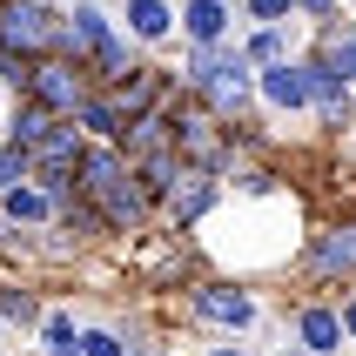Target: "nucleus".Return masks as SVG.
Segmentation results:
<instances>
[{"instance_id":"obj_1","label":"nucleus","mask_w":356,"mask_h":356,"mask_svg":"<svg viewBox=\"0 0 356 356\" xmlns=\"http://www.w3.org/2000/svg\"><path fill=\"white\" fill-rule=\"evenodd\" d=\"M181 88L222 121H242L256 115V67L242 60L236 40H209V47H188L181 60Z\"/></svg>"},{"instance_id":"obj_2","label":"nucleus","mask_w":356,"mask_h":356,"mask_svg":"<svg viewBox=\"0 0 356 356\" xmlns=\"http://www.w3.org/2000/svg\"><path fill=\"white\" fill-rule=\"evenodd\" d=\"M181 302H188V323L222 330V337H256L262 323H269L262 289H249V282H236V276H195L181 289Z\"/></svg>"},{"instance_id":"obj_3","label":"nucleus","mask_w":356,"mask_h":356,"mask_svg":"<svg viewBox=\"0 0 356 356\" xmlns=\"http://www.w3.org/2000/svg\"><path fill=\"white\" fill-rule=\"evenodd\" d=\"M296 276L309 289H350L356 282V216L330 222V229H309V242L296 256Z\"/></svg>"},{"instance_id":"obj_4","label":"nucleus","mask_w":356,"mask_h":356,"mask_svg":"<svg viewBox=\"0 0 356 356\" xmlns=\"http://www.w3.org/2000/svg\"><path fill=\"white\" fill-rule=\"evenodd\" d=\"M54 34H60V7H47V0H0V54L40 60V54H54Z\"/></svg>"},{"instance_id":"obj_5","label":"nucleus","mask_w":356,"mask_h":356,"mask_svg":"<svg viewBox=\"0 0 356 356\" xmlns=\"http://www.w3.org/2000/svg\"><path fill=\"white\" fill-rule=\"evenodd\" d=\"M95 95V67L88 60H67V54H40L27 67V101L54 108V115H74L81 101Z\"/></svg>"},{"instance_id":"obj_6","label":"nucleus","mask_w":356,"mask_h":356,"mask_svg":"<svg viewBox=\"0 0 356 356\" xmlns=\"http://www.w3.org/2000/svg\"><path fill=\"white\" fill-rule=\"evenodd\" d=\"M168 121H175V155L188 161V168H209V161L229 148V128H222V115H209V108H202L188 88L168 101Z\"/></svg>"},{"instance_id":"obj_7","label":"nucleus","mask_w":356,"mask_h":356,"mask_svg":"<svg viewBox=\"0 0 356 356\" xmlns=\"http://www.w3.org/2000/svg\"><path fill=\"white\" fill-rule=\"evenodd\" d=\"M222 195H229V181H216L209 168H181V181L161 195V222L188 236V229H202V222L222 209Z\"/></svg>"},{"instance_id":"obj_8","label":"nucleus","mask_w":356,"mask_h":356,"mask_svg":"<svg viewBox=\"0 0 356 356\" xmlns=\"http://www.w3.org/2000/svg\"><path fill=\"white\" fill-rule=\"evenodd\" d=\"M289 343H296L302 356H343L350 337H343L337 302H330V296H302L296 309H289Z\"/></svg>"},{"instance_id":"obj_9","label":"nucleus","mask_w":356,"mask_h":356,"mask_svg":"<svg viewBox=\"0 0 356 356\" xmlns=\"http://www.w3.org/2000/svg\"><path fill=\"white\" fill-rule=\"evenodd\" d=\"M256 108H276V115H309V108H316L302 54L296 60H276V67H262V74H256Z\"/></svg>"},{"instance_id":"obj_10","label":"nucleus","mask_w":356,"mask_h":356,"mask_svg":"<svg viewBox=\"0 0 356 356\" xmlns=\"http://www.w3.org/2000/svg\"><path fill=\"white\" fill-rule=\"evenodd\" d=\"M121 27H128V40H135L141 54H155L161 40L181 34V14L168 0H121Z\"/></svg>"},{"instance_id":"obj_11","label":"nucleus","mask_w":356,"mask_h":356,"mask_svg":"<svg viewBox=\"0 0 356 356\" xmlns=\"http://www.w3.org/2000/svg\"><path fill=\"white\" fill-rule=\"evenodd\" d=\"M309 60H323L337 81L356 88V14H350V7H343L337 20H323V34L309 40Z\"/></svg>"},{"instance_id":"obj_12","label":"nucleus","mask_w":356,"mask_h":356,"mask_svg":"<svg viewBox=\"0 0 356 356\" xmlns=\"http://www.w3.org/2000/svg\"><path fill=\"white\" fill-rule=\"evenodd\" d=\"M60 202L40 188V181H14V188H0V222H14V229H54Z\"/></svg>"},{"instance_id":"obj_13","label":"nucleus","mask_w":356,"mask_h":356,"mask_svg":"<svg viewBox=\"0 0 356 356\" xmlns=\"http://www.w3.org/2000/svg\"><path fill=\"white\" fill-rule=\"evenodd\" d=\"M181 40L188 47H209V40H229L236 27V0H181Z\"/></svg>"},{"instance_id":"obj_14","label":"nucleus","mask_w":356,"mask_h":356,"mask_svg":"<svg viewBox=\"0 0 356 356\" xmlns=\"http://www.w3.org/2000/svg\"><path fill=\"white\" fill-rule=\"evenodd\" d=\"M121 161H128V168H135V161H148V155H168V148H175V121H168V108H161V115H135L128 121V128H121Z\"/></svg>"},{"instance_id":"obj_15","label":"nucleus","mask_w":356,"mask_h":356,"mask_svg":"<svg viewBox=\"0 0 356 356\" xmlns=\"http://www.w3.org/2000/svg\"><path fill=\"white\" fill-rule=\"evenodd\" d=\"M60 121H67V115H54V108H40V101L20 95V101H14V115H7V141H20L27 155H40V148L60 135Z\"/></svg>"},{"instance_id":"obj_16","label":"nucleus","mask_w":356,"mask_h":356,"mask_svg":"<svg viewBox=\"0 0 356 356\" xmlns=\"http://www.w3.org/2000/svg\"><path fill=\"white\" fill-rule=\"evenodd\" d=\"M40 316H47V302H40L34 282L0 276V323H7V330H40Z\"/></svg>"},{"instance_id":"obj_17","label":"nucleus","mask_w":356,"mask_h":356,"mask_svg":"<svg viewBox=\"0 0 356 356\" xmlns=\"http://www.w3.org/2000/svg\"><path fill=\"white\" fill-rule=\"evenodd\" d=\"M242 47V60H249V67H276V60H296V34H289V27H249V40H236Z\"/></svg>"},{"instance_id":"obj_18","label":"nucleus","mask_w":356,"mask_h":356,"mask_svg":"<svg viewBox=\"0 0 356 356\" xmlns=\"http://www.w3.org/2000/svg\"><path fill=\"white\" fill-rule=\"evenodd\" d=\"M74 128H81L88 141H121V128H128V115H121L115 101H108V95L95 88V95H88V101L74 108Z\"/></svg>"},{"instance_id":"obj_19","label":"nucleus","mask_w":356,"mask_h":356,"mask_svg":"<svg viewBox=\"0 0 356 356\" xmlns=\"http://www.w3.org/2000/svg\"><path fill=\"white\" fill-rule=\"evenodd\" d=\"M34 350L40 356H81V323L67 316V309H47L34 330Z\"/></svg>"},{"instance_id":"obj_20","label":"nucleus","mask_w":356,"mask_h":356,"mask_svg":"<svg viewBox=\"0 0 356 356\" xmlns=\"http://www.w3.org/2000/svg\"><path fill=\"white\" fill-rule=\"evenodd\" d=\"M181 168H188V161H181L175 155V148H168V155H148V161H135V181H141V188H148V195H168V188H175V181H181Z\"/></svg>"},{"instance_id":"obj_21","label":"nucleus","mask_w":356,"mask_h":356,"mask_svg":"<svg viewBox=\"0 0 356 356\" xmlns=\"http://www.w3.org/2000/svg\"><path fill=\"white\" fill-rule=\"evenodd\" d=\"M236 188L249 202H282V175H276V168H262V161H242V168H236Z\"/></svg>"},{"instance_id":"obj_22","label":"nucleus","mask_w":356,"mask_h":356,"mask_svg":"<svg viewBox=\"0 0 356 356\" xmlns=\"http://www.w3.org/2000/svg\"><path fill=\"white\" fill-rule=\"evenodd\" d=\"M81 356H128V337L115 323H81Z\"/></svg>"},{"instance_id":"obj_23","label":"nucleus","mask_w":356,"mask_h":356,"mask_svg":"<svg viewBox=\"0 0 356 356\" xmlns=\"http://www.w3.org/2000/svg\"><path fill=\"white\" fill-rule=\"evenodd\" d=\"M242 20L249 27H289L296 20V0H242Z\"/></svg>"},{"instance_id":"obj_24","label":"nucleus","mask_w":356,"mask_h":356,"mask_svg":"<svg viewBox=\"0 0 356 356\" xmlns=\"http://www.w3.org/2000/svg\"><path fill=\"white\" fill-rule=\"evenodd\" d=\"M14 181H34V155L20 141H0V188H14Z\"/></svg>"},{"instance_id":"obj_25","label":"nucleus","mask_w":356,"mask_h":356,"mask_svg":"<svg viewBox=\"0 0 356 356\" xmlns=\"http://www.w3.org/2000/svg\"><path fill=\"white\" fill-rule=\"evenodd\" d=\"M296 14H309V20L323 27V20H337V14H343V0H296Z\"/></svg>"},{"instance_id":"obj_26","label":"nucleus","mask_w":356,"mask_h":356,"mask_svg":"<svg viewBox=\"0 0 356 356\" xmlns=\"http://www.w3.org/2000/svg\"><path fill=\"white\" fill-rule=\"evenodd\" d=\"M337 316H343V337H350V350H356V289L337 296Z\"/></svg>"},{"instance_id":"obj_27","label":"nucleus","mask_w":356,"mask_h":356,"mask_svg":"<svg viewBox=\"0 0 356 356\" xmlns=\"http://www.w3.org/2000/svg\"><path fill=\"white\" fill-rule=\"evenodd\" d=\"M202 356H256V350H242V343H209Z\"/></svg>"},{"instance_id":"obj_28","label":"nucleus","mask_w":356,"mask_h":356,"mask_svg":"<svg viewBox=\"0 0 356 356\" xmlns=\"http://www.w3.org/2000/svg\"><path fill=\"white\" fill-rule=\"evenodd\" d=\"M269 356H302V350H296V343H282V350H269Z\"/></svg>"},{"instance_id":"obj_29","label":"nucleus","mask_w":356,"mask_h":356,"mask_svg":"<svg viewBox=\"0 0 356 356\" xmlns=\"http://www.w3.org/2000/svg\"><path fill=\"white\" fill-rule=\"evenodd\" d=\"M350 161H356V128H350Z\"/></svg>"},{"instance_id":"obj_30","label":"nucleus","mask_w":356,"mask_h":356,"mask_svg":"<svg viewBox=\"0 0 356 356\" xmlns=\"http://www.w3.org/2000/svg\"><path fill=\"white\" fill-rule=\"evenodd\" d=\"M343 7H350V14H356V0H343Z\"/></svg>"},{"instance_id":"obj_31","label":"nucleus","mask_w":356,"mask_h":356,"mask_svg":"<svg viewBox=\"0 0 356 356\" xmlns=\"http://www.w3.org/2000/svg\"><path fill=\"white\" fill-rule=\"evenodd\" d=\"M0 337H7V323H0Z\"/></svg>"},{"instance_id":"obj_32","label":"nucleus","mask_w":356,"mask_h":356,"mask_svg":"<svg viewBox=\"0 0 356 356\" xmlns=\"http://www.w3.org/2000/svg\"><path fill=\"white\" fill-rule=\"evenodd\" d=\"M47 7H60V0H47Z\"/></svg>"},{"instance_id":"obj_33","label":"nucleus","mask_w":356,"mask_h":356,"mask_svg":"<svg viewBox=\"0 0 356 356\" xmlns=\"http://www.w3.org/2000/svg\"><path fill=\"white\" fill-rule=\"evenodd\" d=\"M34 356H40V350H34Z\"/></svg>"}]
</instances>
